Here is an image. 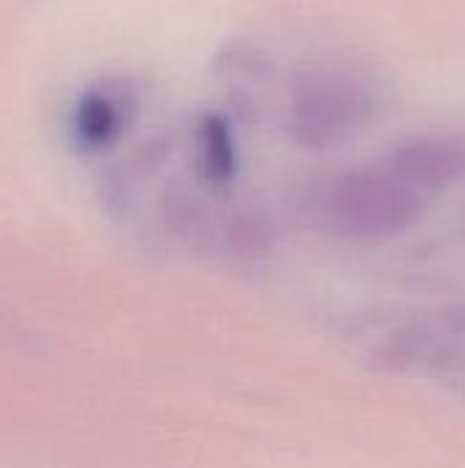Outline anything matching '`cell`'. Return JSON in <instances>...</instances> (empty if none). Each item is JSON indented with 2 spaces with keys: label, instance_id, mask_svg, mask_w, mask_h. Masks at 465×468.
<instances>
[{
  "label": "cell",
  "instance_id": "obj_1",
  "mask_svg": "<svg viewBox=\"0 0 465 468\" xmlns=\"http://www.w3.org/2000/svg\"><path fill=\"white\" fill-rule=\"evenodd\" d=\"M318 225L343 241L381 244L411 230L425 214V195L392 170H345L315 192Z\"/></svg>",
  "mask_w": 465,
  "mask_h": 468
},
{
  "label": "cell",
  "instance_id": "obj_2",
  "mask_svg": "<svg viewBox=\"0 0 465 468\" xmlns=\"http://www.w3.org/2000/svg\"><path fill=\"white\" fill-rule=\"evenodd\" d=\"M373 82L345 63L315 60L293 74L288 90V134L307 151L337 148L375 115Z\"/></svg>",
  "mask_w": 465,
  "mask_h": 468
},
{
  "label": "cell",
  "instance_id": "obj_3",
  "mask_svg": "<svg viewBox=\"0 0 465 468\" xmlns=\"http://www.w3.org/2000/svg\"><path fill=\"white\" fill-rule=\"evenodd\" d=\"M397 178L428 192H441L465 181V132H425L392 145L384 162Z\"/></svg>",
  "mask_w": 465,
  "mask_h": 468
},
{
  "label": "cell",
  "instance_id": "obj_4",
  "mask_svg": "<svg viewBox=\"0 0 465 468\" xmlns=\"http://www.w3.org/2000/svg\"><path fill=\"white\" fill-rule=\"evenodd\" d=\"M137 88L132 80L107 77L90 82L71 110V132L85 151H101L112 145L137 115Z\"/></svg>",
  "mask_w": 465,
  "mask_h": 468
},
{
  "label": "cell",
  "instance_id": "obj_5",
  "mask_svg": "<svg viewBox=\"0 0 465 468\" xmlns=\"http://www.w3.org/2000/svg\"><path fill=\"white\" fill-rule=\"evenodd\" d=\"M197 162L203 176L217 186H225L236 178L238 151L233 129L225 115L206 112L203 121L197 123Z\"/></svg>",
  "mask_w": 465,
  "mask_h": 468
}]
</instances>
